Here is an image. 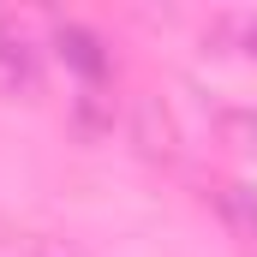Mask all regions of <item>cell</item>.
Wrapping results in <instances>:
<instances>
[{
    "label": "cell",
    "instance_id": "6da1fadb",
    "mask_svg": "<svg viewBox=\"0 0 257 257\" xmlns=\"http://www.w3.org/2000/svg\"><path fill=\"white\" fill-rule=\"evenodd\" d=\"M0 84H6L12 96H36V84H42V72H36V48H30L24 30L6 24V18H0Z\"/></svg>",
    "mask_w": 257,
    "mask_h": 257
},
{
    "label": "cell",
    "instance_id": "7a4b0ae2",
    "mask_svg": "<svg viewBox=\"0 0 257 257\" xmlns=\"http://www.w3.org/2000/svg\"><path fill=\"white\" fill-rule=\"evenodd\" d=\"M54 54H60L84 84H96V78L108 72V48H102V36L84 30V24H54Z\"/></svg>",
    "mask_w": 257,
    "mask_h": 257
},
{
    "label": "cell",
    "instance_id": "3957f363",
    "mask_svg": "<svg viewBox=\"0 0 257 257\" xmlns=\"http://www.w3.org/2000/svg\"><path fill=\"white\" fill-rule=\"evenodd\" d=\"M132 138H138L144 156H174V120H168V108H162L156 96H138V108H132Z\"/></svg>",
    "mask_w": 257,
    "mask_h": 257
},
{
    "label": "cell",
    "instance_id": "277c9868",
    "mask_svg": "<svg viewBox=\"0 0 257 257\" xmlns=\"http://www.w3.org/2000/svg\"><path fill=\"white\" fill-rule=\"evenodd\" d=\"M209 36L221 48H239V54H257V12H227L209 24Z\"/></svg>",
    "mask_w": 257,
    "mask_h": 257
},
{
    "label": "cell",
    "instance_id": "5b68a950",
    "mask_svg": "<svg viewBox=\"0 0 257 257\" xmlns=\"http://www.w3.org/2000/svg\"><path fill=\"white\" fill-rule=\"evenodd\" d=\"M221 215H227L239 233L257 239V192H251V186H227V192H221Z\"/></svg>",
    "mask_w": 257,
    "mask_h": 257
},
{
    "label": "cell",
    "instance_id": "8992f818",
    "mask_svg": "<svg viewBox=\"0 0 257 257\" xmlns=\"http://www.w3.org/2000/svg\"><path fill=\"white\" fill-rule=\"evenodd\" d=\"M72 120H78V132H84V138H96V132L114 126V114L102 108V96H96V90H84V96H78V114H72Z\"/></svg>",
    "mask_w": 257,
    "mask_h": 257
},
{
    "label": "cell",
    "instance_id": "52a82bcc",
    "mask_svg": "<svg viewBox=\"0 0 257 257\" xmlns=\"http://www.w3.org/2000/svg\"><path fill=\"white\" fill-rule=\"evenodd\" d=\"M227 132L239 138V150H251V156H257V114H233V120H227Z\"/></svg>",
    "mask_w": 257,
    "mask_h": 257
}]
</instances>
